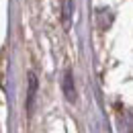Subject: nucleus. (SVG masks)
Instances as JSON below:
<instances>
[{"label":"nucleus","mask_w":133,"mask_h":133,"mask_svg":"<svg viewBox=\"0 0 133 133\" xmlns=\"http://www.w3.org/2000/svg\"><path fill=\"white\" fill-rule=\"evenodd\" d=\"M62 18H64V25L70 27V21H72V0H64V4H62Z\"/></svg>","instance_id":"obj_3"},{"label":"nucleus","mask_w":133,"mask_h":133,"mask_svg":"<svg viewBox=\"0 0 133 133\" xmlns=\"http://www.w3.org/2000/svg\"><path fill=\"white\" fill-rule=\"evenodd\" d=\"M64 94H66V98L70 102H74L76 100V90H74V78H72V72L66 70V74H64Z\"/></svg>","instance_id":"obj_1"},{"label":"nucleus","mask_w":133,"mask_h":133,"mask_svg":"<svg viewBox=\"0 0 133 133\" xmlns=\"http://www.w3.org/2000/svg\"><path fill=\"white\" fill-rule=\"evenodd\" d=\"M35 90H37V78H35V74H29V94H27V111H29V113H31V109H33Z\"/></svg>","instance_id":"obj_2"}]
</instances>
